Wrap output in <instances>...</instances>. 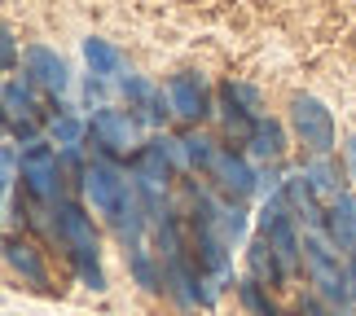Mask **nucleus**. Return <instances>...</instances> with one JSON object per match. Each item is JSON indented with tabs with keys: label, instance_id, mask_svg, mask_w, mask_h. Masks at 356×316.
<instances>
[{
	"label": "nucleus",
	"instance_id": "obj_1",
	"mask_svg": "<svg viewBox=\"0 0 356 316\" xmlns=\"http://www.w3.org/2000/svg\"><path fill=\"white\" fill-rule=\"evenodd\" d=\"M295 119H299V132H304L308 141H317V145L330 141V123H325V115L312 101H299V115Z\"/></svg>",
	"mask_w": 356,
	"mask_h": 316
}]
</instances>
